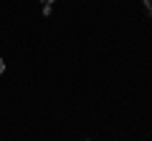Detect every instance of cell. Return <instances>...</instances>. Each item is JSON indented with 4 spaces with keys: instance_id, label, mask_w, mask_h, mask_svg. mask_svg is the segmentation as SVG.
Instances as JSON below:
<instances>
[{
    "instance_id": "3",
    "label": "cell",
    "mask_w": 152,
    "mask_h": 141,
    "mask_svg": "<svg viewBox=\"0 0 152 141\" xmlns=\"http://www.w3.org/2000/svg\"><path fill=\"white\" fill-rule=\"evenodd\" d=\"M41 3H43V5H51V3H53V0H41Z\"/></svg>"
},
{
    "instance_id": "1",
    "label": "cell",
    "mask_w": 152,
    "mask_h": 141,
    "mask_svg": "<svg viewBox=\"0 0 152 141\" xmlns=\"http://www.w3.org/2000/svg\"><path fill=\"white\" fill-rule=\"evenodd\" d=\"M145 8H147V13L152 15V0H145Z\"/></svg>"
},
{
    "instance_id": "2",
    "label": "cell",
    "mask_w": 152,
    "mask_h": 141,
    "mask_svg": "<svg viewBox=\"0 0 152 141\" xmlns=\"http://www.w3.org/2000/svg\"><path fill=\"white\" fill-rule=\"evenodd\" d=\"M3 70H5V60L0 58V76H3Z\"/></svg>"
}]
</instances>
